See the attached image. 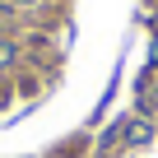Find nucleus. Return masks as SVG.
<instances>
[{
	"label": "nucleus",
	"mask_w": 158,
	"mask_h": 158,
	"mask_svg": "<svg viewBox=\"0 0 158 158\" xmlns=\"http://www.w3.org/2000/svg\"><path fill=\"white\" fill-rule=\"evenodd\" d=\"M144 139H149V126H144V121H139V126H130V144H144Z\"/></svg>",
	"instance_id": "1"
},
{
	"label": "nucleus",
	"mask_w": 158,
	"mask_h": 158,
	"mask_svg": "<svg viewBox=\"0 0 158 158\" xmlns=\"http://www.w3.org/2000/svg\"><path fill=\"white\" fill-rule=\"evenodd\" d=\"M10 5H37V0H10Z\"/></svg>",
	"instance_id": "2"
}]
</instances>
